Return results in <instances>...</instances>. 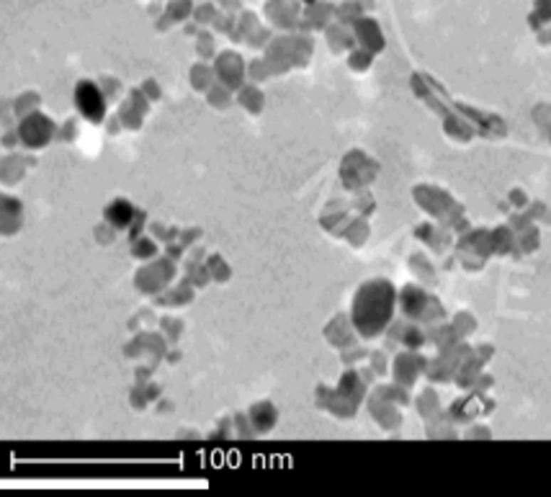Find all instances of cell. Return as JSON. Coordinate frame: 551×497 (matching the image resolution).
Here are the masks:
<instances>
[{
    "mask_svg": "<svg viewBox=\"0 0 551 497\" xmlns=\"http://www.w3.org/2000/svg\"><path fill=\"white\" fill-rule=\"evenodd\" d=\"M78 106H80V111L90 121L103 119V98L90 83H83V85L78 88Z\"/></svg>",
    "mask_w": 551,
    "mask_h": 497,
    "instance_id": "1",
    "label": "cell"
}]
</instances>
